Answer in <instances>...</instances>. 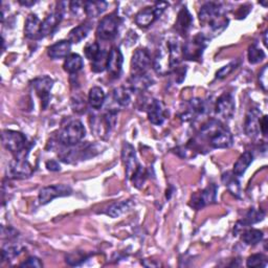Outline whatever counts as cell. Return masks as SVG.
Wrapping results in <instances>:
<instances>
[{
    "mask_svg": "<svg viewBox=\"0 0 268 268\" xmlns=\"http://www.w3.org/2000/svg\"><path fill=\"white\" fill-rule=\"evenodd\" d=\"M183 59V46L180 38L172 35L167 36L160 42L157 49L153 61L154 70L160 76H166L175 70Z\"/></svg>",
    "mask_w": 268,
    "mask_h": 268,
    "instance_id": "cell-1",
    "label": "cell"
},
{
    "mask_svg": "<svg viewBox=\"0 0 268 268\" xmlns=\"http://www.w3.org/2000/svg\"><path fill=\"white\" fill-rule=\"evenodd\" d=\"M199 21L205 31L203 35L207 38L210 35L212 37L220 35L228 27L230 22L226 10L217 3H206L201 7Z\"/></svg>",
    "mask_w": 268,
    "mask_h": 268,
    "instance_id": "cell-2",
    "label": "cell"
},
{
    "mask_svg": "<svg viewBox=\"0 0 268 268\" xmlns=\"http://www.w3.org/2000/svg\"><path fill=\"white\" fill-rule=\"evenodd\" d=\"M200 134L214 149H227L234 144L231 131L216 120H212L205 124L201 128Z\"/></svg>",
    "mask_w": 268,
    "mask_h": 268,
    "instance_id": "cell-3",
    "label": "cell"
},
{
    "mask_svg": "<svg viewBox=\"0 0 268 268\" xmlns=\"http://www.w3.org/2000/svg\"><path fill=\"white\" fill-rule=\"evenodd\" d=\"M85 127L79 120H71L65 124L58 134V140L64 147H74L85 138Z\"/></svg>",
    "mask_w": 268,
    "mask_h": 268,
    "instance_id": "cell-4",
    "label": "cell"
},
{
    "mask_svg": "<svg viewBox=\"0 0 268 268\" xmlns=\"http://www.w3.org/2000/svg\"><path fill=\"white\" fill-rule=\"evenodd\" d=\"M2 139L7 150L16 155L17 158H25V151L28 152V149L27 140L23 133L15 130H4Z\"/></svg>",
    "mask_w": 268,
    "mask_h": 268,
    "instance_id": "cell-5",
    "label": "cell"
},
{
    "mask_svg": "<svg viewBox=\"0 0 268 268\" xmlns=\"http://www.w3.org/2000/svg\"><path fill=\"white\" fill-rule=\"evenodd\" d=\"M208 39L203 34H198L188 41L183 47L184 58L190 61H199L208 44Z\"/></svg>",
    "mask_w": 268,
    "mask_h": 268,
    "instance_id": "cell-6",
    "label": "cell"
},
{
    "mask_svg": "<svg viewBox=\"0 0 268 268\" xmlns=\"http://www.w3.org/2000/svg\"><path fill=\"white\" fill-rule=\"evenodd\" d=\"M168 7V3H157L153 7L145 8L137 14L134 21H136L137 25H139L140 27L150 26L161 16V14L165 12Z\"/></svg>",
    "mask_w": 268,
    "mask_h": 268,
    "instance_id": "cell-7",
    "label": "cell"
},
{
    "mask_svg": "<svg viewBox=\"0 0 268 268\" xmlns=\"http://www.w3.org/2000/svg\"><path fill=\"white\" fill-rule=\"evenodd\" d=\"M120 24V17L115 14H110L100 21L97 28V36L102 40H111L116 36Z\"/></svg>",
    "mask_w": 268,
    "mask_h": 268,
    "instance_id": "cell-8",
    "label": "cell"
},
{
    "mask_svg": "<svg viewBox=\"0 0 268 268\" xmlns=\"http://www.w3.org/2000/svg\"><path fill=\"white\" fill-rule=\"evenodd\" d=\"M151 65V56L146 49H138L131 59L132 76H140L147 73Z\"/></svg>",
    "mask_w": 268,
    "mask_h": 268,
    "instance_id": "cell-9",
    "label": "cell"
},
{
    "mask_svg": "<svg viewBox=\"0 0 268 268\" xmlns=\"http://www.w3.org/2000/svg\"><path fill=\"white\" fill-rule=\"evenodd\" d=\"M72 190L66 185H54L43 188L39 193V202L41 204H48L58 197L70 196Z\"/></svg>",
    "mask_w": 268,
    "mask_h": 268,
    "instance_id": "cell-10",
    "label": "cell"
},
{
    "mask_svg": "<svg viewBox=\"0 0 268 268\" xmlns=\"http://www.w3.org/2000/svg\"><path fill=\"white\" fill-rule=\"evenodd\" d=\"M216 196L217 187L215 185H210L201 192H198L192 196L190 205L194 207L195 210H201L202 207L216 202Z\"/></svg>",
    "mask_w": 268,
    "mask_h": 268,
    "instance_id": "cell-11",
    "label": "cell"
},
{
    "mask_svg": "<svg viewBox=\"0 0 268 268\" xmlns=\"http://www.w3.org/2000/svg\"><path fill=\"white\" fill-rule=\"evenodd\" d=\"M235 100L232 94L230 93H225L221 95L215 105V111L216 115L219 116L222 120H231V118L234 116L235 113Z\"/></svg>",
    "mask_w": 268,
    "mask_h": 268,
    "instance_id": "cell-12",
    "label": "cell"
},
{
    "mask_svg": "<svg viewBox=\"0 0 268 268\" xmlns=\"http://www.w3.org/2000/svg\"><path fill=\"white\" fill-rule=\"evenodd\" d=\"M34 172V169L31 163L25 158H15L10 162L7 173L8 177L15 178V180H20V178L29 177Z\"/></svg>",
    "mask_w": 268,
    "mask_h": 268,
    "instance_id": "cell-13",
    "label": "cell"
},
{
    "mask_svg": "<svg viewBox=\"0 0 268 268\" xmlns=\"http://www.w3.org/2000/svg\"><path fill=\"white\" fill-rule=\"evenodd\" d=\"M122 159H123V162L125 165L126 176H127L128 180H131L133 175L136 174V172L138 171L140 165L138 162L137 153H136V150H134V147L127 142H125L123 144Z\"/></svg>",
    "mask_w": 268,
    "mask_h": 268,
    "instance_id": "cell-14",
    "label": "cell"
},
{
    "mask_svg": "<svg viewBox=\"0 0 268 268\" xmlns=\"http://www.w3.org/2000/svg\"><path fill=\"white\" fill-rule=\"evenodd\" d=\"M262 117V112L259 108H250L245 116L244 130L247 137L250 139H256L260 134V122Z\"/></svg>",
    "mask_w": 268,
    "mask_h": 268,
    "instance_id": "cell-15",
    "label": "cell"
},
{
    "mask_svg": "<svg viewBox=\"0 0 268 268\" xmlns=\"http://www.w3.org/2000/svg\"><path fill=\"white\" fill-rule=\"evenodd\" d=\"M54 81L49 76H41L36 78L33 81V87L36 91L37 95L41 99L42 102V108L46 109L50 103L51 99V91L53 88Z\"/></svg>",
    "mask_w": 268,
    "mask_h": 268,
    "instance_id": "cell-16",
    "label": "cell"
},
{
    "mask_svg": "<svg viewBox=\"0 0 268 268\" xmlns=\"http://www.w3.org/2000/svg\"><path fill=\"white\" fill-rule=\"evenodd\" d=\"M124 57L118 48H112L108 53L106 69L112 78H120L123 70Z\"/></svg>",
    "mask_w": 268,
    "mask_h": 268,
    "instance_id": "cell-17",
    "label": "cell"
},
{
    "mask_svg": "<svg viewBox=\"0 0 268 268\" xmlns=\"http://www.w3.org/2000/svg\"><path fill=\"white\" fill-rule=\"evenodd\" d=\"M148 120L151 124L160 126L166 121V108L159 100H152L148 106Z\"/></svg>",
    "mask_w": 268,
    "mask_h": 268,
    "instance_id": "cell-18",
    "label": "cell"
},
{
    "mask_svg": "<svg viewBox=\"0 0 268 268\" xmlns=\"http://www.w3.org/2000/svg\"><path fill=\"white\" fill-rule=\"evenodd\" d=\"M193 25V17L187 8H183L178 13L177 20L175 23L176 33L182 36L187 37L190 34V31Z\"/></svg>",
    "mask_w": 268,
    "mask_h": 268,
    "instance_id": "cell-19",
    "label": "cell"
},
{
    "mask_svg": "<svg viewBox=\"0 0 268 268\" xmlns=\"http://www.w3.org/2000/svg\"><path fill=\"white\" fill-rule=\"evenodd\" d=\"M63 19V12L62 10H57L55 13L51 14L44 21L41 23L40 27V38H44L54 33L57 26L60 24L61 20Z\"/></svg>",
    "mask_w": 268,
    "mask_h": 268,
    "instance_id": "cell-20",
    "label": "cell"
},
{
    "mask_svg": "<svg viewBox=\"0 0 268 268\" xmlns=\"http://www.w3.org/2000/svg\"><path fill=\"white\" fill-rule=\"evenodd\" d=\"M71 43L68 40H60L51 46L48 50V55L53 60L67 58L70 55Z\"/></svg>",
    "mask_w": 268,
    "mask_h": 268,
    "instance_id": "cell-21",
    "label": "cell"
},
{
    "mask_svg": "<svg viewBox=\"0 0 268 268\" xmlns=\"http://www.w3.org/2000/svg\"><path fill=\"white\" fill-rule=\"evenodd\" d=\"M41 23L42 22L40 21L36 14H29L25 20V26H24L25 36L29 39L40 38Z\"/></svg>",
    "mask_w": 268,
    "mask_h": 268,
    "instance_id": "cell-22",
    "label": "cell"
},
{
    "mask_svg": "<svg viewBox=\"0 0 268 268\" xmlns=\"http://www.w3.org/2000/svg\"><path fill=\"white\" fill-rule=\"evenodd\" d=\"M264 217H265V213L263 211L256 210V208H250L248 213L246 214L245 218L238 222V225L236 226V232L244 230L251 225H255V223L262 221Z\"/></svg>",
    "mask_w": 268,
    "mask_h": 268,
    "instance_id": "cell-23",
    "label": "cell"
},
{
    "mask_svg": "<svg viewBox=\"0 0 268 268\" xmlns=\"http://www.w3.org/2000/svg\"><path fill=\"white\" fill-rule=\"evenodd\" d=\"M129 88L132 92L143 93L146 89L152 85V79L148 76L147 73L140 74V76H132L129 81Z\"/></svg>",
    "mask_w": 268,
    "mask_h": 268,
    "instance_id": "cell-24",
    "label": "cell"
},
{
    "mask_svg": "<svg viewBox=\"0 0 268 268\" xmlns=\"http://www.w3.org/2000/svg\"><path fill=\"white\" fill-rule=\"evenodd\" d=\"M106 2H85L84 12L89 18H97L107 10Z\"/></svg>",
    "mask_w": 268,
    "mask_h": 268,
    "instance_id": "cell-25",
    "label": "cell"
},
{
    "mask_svg": "<svg viewBox=\"0 0 268 268\" xmlns=\"http://www.w3.org/2000/svg\"><path fill=\"white\" fill-rule=\"evenodd\" d=\"M105 93L103 92L101 87L95 86L89 91L88 101L91 106L96 110H100L103 107L104 103H105Z\"/></svg>",
    "mask_w": 268,
    "mask_h": 268,
    "instance_id": "cell-26",
    "label": "cell"
},
{
    "mask_svg": "<svg viewBox=\"0 0 268 268\" xmlns=\"http://www.w3.org/2000/svg\"><path fill=\"white\" fill-rule=\"evenodd\" d=\"M84 66L83 59L78 54H70L66 59L63 64V68L68 73H77L80 71Z\"/></svg>",
    "mask_w": 268,
    "mask_h": 268,
    "instance_id": "cell-27",
    "label": "cell"
},
{
    "mask_svg": "<svg viewBox=\"0 0 268 268\" xmlns=\"http://www.w3.org/2000/svg\"><path fill=\"white\" fill-rule=\"evenodd\" d=\"M91 29H92L91 23L86 22V23L80 24L79 26L71 29L68 35V41L70 43H80L82 40H84L88 36Z\"/></svg>",
    "mask_w": 268,
    "mask_h": 268,
    "instance_id": "cell-28",
    "label": "cell"
},
{
    "mask_svg": "<svg viewBox=\"0 0 268 268\" xmlns=\"http://www.w3.org/2000/svg\"><path fill=\"white\" fill-rule=\"evenodd\" d=\"M252 158H254V157H252V154L249 151L244 152L239 158H238V160L235 162L233 173L237 177L243 176V174L245 173V171L247 170V168L249 167V165L252 162Z\"/></svg>",
    "mask_w": 268,
    "mask_h": 268,
    "instance_id": "cell-29",
    "label": "cell"
},
{
    "mask_svg": "<svg viewBox=\"0 0 268 268\" xmlns=\"http://www.w3.org/2000/svg\"><path fill=\"white\" fill-rule=\"evenodd\" d=\"M131 92L132 91L129 87H125V86L117 87L114 89L113 94H112L113 100L120 106L126 107L131 102Z\"/></svg>",
    "mask_w": 268,
    "mask_h": 268,
    "instance_id": "cell-30",
    "label": "cell"
},
{
    "mask_svg": "<svg viewBox=\"0 0 268 268\" xmlns=\"http://www.w3.org/2000/svg\"><path fill=\"white\" fill-rule=\"evenodd\" d=\"M132 206L131 200H123V201H118L112 203L106 212L108 216L111 218H117L125 214L127 211H129Z\"/></svg>",
    "mask_w": 268,
    "mask_h": 268,
    "instance_id": "cell-31",
    "label": "cell"
},
{
    "mask_svg": "<svg viewBox=\"0 0 268 268\" xmlns=\"http://www.w3.org/2000/svg\"><path fill=\"white\" fill-rule=\"evenodd\" d=\"M222 183L225 184V186L229 189L231 193H233L234 195L239 197L240 195V184L237 180V176L234 173L228 172L222 175Z\"/></svg>",
    "mask_w": 268,
    "mask_h": 268,
    "instance_id": "cell-32",
    "label": "cell"
},
{
    "mask_svg": "<svg viewBox=\"0 0 268 268\" xmlns=\"http://www.w3.org/2000/svg\"><path fill=\"white\" fill-rule=\"evenodd\" d=\"M263 239V232L256 229H250L242 234V241L247 245H256Z\"/></svg>",
    "mask_w": 268,
    "mask_h": 268,
    "instance_id": "cell-33",
    "label": "cell"
},
{
    "mask_svg": "<svg viewBox=\"0 0 268 268\" xmlns=\"http://www.w3.org/2000/svg\"><path fill=\"white\" fill-rule=\"evenodd\" d=\"M265 58V53L258 47V44L255 42L252 43L248 49V61L251 64L260 63Z\"/></svg>",
    "mask_w": 268,
    "mask_h": 268,
    "instance_id": "cell-34",
    "label": "cell"
},
{
    "mask_svg": "<svg viewBox=\"0 0 268 268\" xmlns=\"http://www.w3.org/2000/svg\"><path fill=\"white\" fill-rule=\"evenodd\" d=\"M107 58H108V53L106 51H101L100 55L96 59L95 61H93L92 64V69L95 72H102L106 69V63H107Z\"/></svg>",
    "mask_w": 268,
    "mask_h": 268,
    "instance_id": "cell-35",
    "label": "cell"
},
{
    "mask_svg": "<svg viewBox=\"0 0 268 268\" xmlns=\"http://www.w3.org/2000/svg\"><path fill=\"white\" fill-rule=\"evenodd\" d=\"M21 252V247L18 245H7L3 248L2 251V259L3 262L13 260L14 258H16L20 255Z\"/></svg>",
    "mask_w": 268,
    "mask_h": 268,
    "instance_id": "cell-36",
    "label": "cell"
},
{
    "mask_svg": "<svg viewBox=\"0 0 268 268\" xmlns=\"http://www.w3.org/2000/svg\"><path fill=\"white\" fill-rule=\"evenodd\" d=\"M84 53L87 59H89L91 61H95L101 53L99 44L97 42L87 43L86 47L84 48Z\"/></svg>",
    "mask_w": 268,
    "mask_h": 268,
    "instance_id": "cell-37",
    "label": "cell"
},
{
    "mask_svg": "<svg viewBox=\"0 0 268 268\" xmlns=\"http://www.w3.org/2000/svg\"><path fill=\"white\" fill-rule=\"evenodd\" d=\"M247 267H266L267 266V259L262 254H256L248 257L246 260Z\"/></svg>",
    "mask_w": 268,
    "mask_h": 268,
    "instance_id": "cell-38",
    "label": "cell"
},
{
    "mask_svg": "<svg viewBox=\"0 0 268 268\" xmlns=\"http://www.w3.org/2000/svg\"><path fill=\"white\" fill-rule=\"evenodd\" d=\"M87 259V255L82 251H73L66 256V263L71 266H78Z\"/></svg>",
    "mask_w": 268,
    "mask_h": 268,
    "instance_id": "cell-39",
    "label": "cell"
},
{
    "mask_svg": "<svg viewBox=\"0 0 268 268\" xmlns=\"http://www.w3.org/2000/svg\"><path fill=\"white\" fill-rule=\"evenodd\" d=\"M146 178H147V173H146V170L145 168L143 167H139L138 171L136 172V174L133 175V177L131 178V181L133 183V186H136L137 188H142V186L144 185L145 181H146Z\"/></svg>",
    "mask_w": 268,
    "mask_h": 268,
    "instance_id": "cell-40",
    "label": "cell"
},
{
    "mask_svg": "<svg viewBox=\"0 0 268 268\" xmlns=\"http://www.w3.org/2000/svg\"><path fill=\"white\" fill-rule=\"evenodd\" d=\"M71 108L76 113H83L86 110V103L85 100L80 97L76 96L71 99Z\"/></svg>",
    "mask_w": 268,
    "mask_h": 268,
    "instance_id": "cell-41",
    "label": "cell"
},
{
    "mask_svg": "<svg viewBox=\"0 0 268 268\" xmlns=\"http://www.w3.org/2000/svg\"><path fill=\"white\" fill-rule=\"evenodd\" d=\"M237 64H238L237 62L233 61V62H231L230 64H228V65H226V66L221 67V68L216 72V79H218V80L225 79L227 76H229V74H230V73L236 68Z\"/></svg>",
    "mask_w": 268,
    "mask_h": 268,
    "instance_id": "cell-42",
    "label": "cell"
},
{
    "mask_svg": "<svg viewBox=\"0 0 268 268\" xmlns=\"http://www.w3.org/2000/svg\"><path fill=\"white\" fill-rule=\"evenodd\" d=\"M21 267H42L43 264L40 261V259L36 258V257H29L26 261H24L23 263L20 264Z\"/></svg>",
    "mask_w": 268,
    "mask_h": 268,
    "instance_id": "cell-43",
    "label": "cell"
},
{
    "mask_svg": "<svg viewBox=\"0 0 268 268\" xmlns=\"http://www.w3.org/2000/svg\"><path fill=\"white\" fill-rule=\"evenodd\" d=\"M267 65H265L259 73V83L264 92L267 91Z\"/></svg>",
    "mask_w": 268,
    "mask_h": 268,
    "instance_id": "cell-44",
    "label": "cell"
},
{
    "mask_svg": "<svg viewBox=\"0 0 268 268\" xmlns=\"http://www.w3.org/2000/svg\"><path fill=\"white\" fill-rule=\"evenodd\" d=\"M2 234H3V238L5 239V238H9V240L11 239H14V238H16L18 236V232L9 227V228H5L3 227V230H2Z\"/></svg>",
    "mask_w": 268,
    "mask_h": 268,
    "instance_id": "cell-45",
    "label": "cell"
},
{
    "mask_svg": "<svg viewBox=\"0 0 268 268\" xmlns=\"http://www.w3.org/2000/svg\"><path fill=\"white\" fill-rule=\"evenodd\" d=\"M70 11L73 15H79L81 12H84V3L72 2L70 3Z\"/></svg>",
    "mask_w": 268,
    "mask_h": 268,
    "instance_id": "cell-46",
    "label": "cell"
},
{
    "mask_svg": "<svg viewBox=\"0 0 268 268\" xmlns=\"http://www.w3.org/2000/svg\"><path fill=\"white\" fill-rule=\"evenodd\" d=\"M47 168L52 171V172H57V171H60V165H59L58 161L56 160H49L47 162Z\"/></svg>",
    "mask_w": 268,
    "mask_h": 268,
    "instance_id": "cell-47",
    "label": "cell"
},
{
    "mask_svg": "<svg viewBox=\"0 0 268 268\" xmlns=\"http://www.w3.org/2000/svg\"><path fill=\"white\" fill-rule=\"evenodd\" d=\"M260 131L262 132L263 136H266L267 133V116L263 115L261 117V122H260Z\"/></svg>",
    "mask_w": 268,
    "mask_h": 268,
    "instance_id": "cell-48",
    "label": "cell"
},
{
    "mask_svg": "<svg viewBox=\"0 0 268 268\" xmlns=\"http://www.w3.org/2000/svg\"><path fill=\"white\" fill-rule=\"evenodd\" d=\"M19 3H20L22 6H25V7H31V6H33V5L36 4L35 2H21V0H20Z\"/></svg>",
    "mask_w": 268,
    "mask_h": 268,
    "instance_id": "cell-49",
    "label": "cell"
},
{
    "mask_svg": "<svg viewBox=\"0 0 268 268\" xmlns=\"http://www.w3.org/2000/svg\"><path fill=\"white\" fill-rule=\"evenodd\" d=\"M266 34H267V31L264 32V44H265V46L267 44V42H266V41H267V40H266Z\"/></svg>",
    "mask_w": 268,
    "mask_h": 268,
    "instance_id": "cell-50",
    "label": "cell"
}]
</instances>
